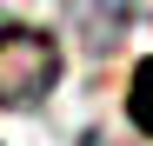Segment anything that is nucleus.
<instances>
[{"instance_id": "obj_1", "label": "nucleus", "mask_w": 153, "mask_h": 146, "mask_svg": "<svg viewBox=\"0 0 153 146\" xmlns=\"http://www.w3.org/2000/svg\"><path fill=\"white\" fill-rule=\"evenodd\" d=\"M60 86V40L27 20H0V106L27 113Z\"/></svg>"}, {"instance_id": "obj_2", "label": "nucleus", "mask_w": 153, "mask_h": 146, "mask_svg": "<svg viewBox=\"0 0 153 146\" xmlns=\"http://www.w3.org/2000/svg\"><path fill=\"white\" fill-rule=\"evenodd\" d=\"M126 119H133V126L153 139V53L133 66V86H126Z\"/></svg>"}]
</instances>
